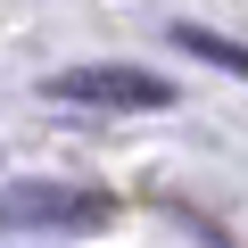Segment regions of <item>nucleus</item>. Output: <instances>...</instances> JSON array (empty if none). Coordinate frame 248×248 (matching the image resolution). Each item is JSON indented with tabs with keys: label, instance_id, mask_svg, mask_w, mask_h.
I'll return each mask as SVG.
<instances>
[{
	"label": "nucleus",
	"instance_id": "obj_1",
	"mask_svg": "<svg viewBox=\"0 0 248 248\" xmlns=\"http://www.w3.org/2000/svg\"><path fill=\"white\" fill-rule=\"evenodd\" d=\"M50 99L141 116V108H166V99H174V83H166V75H141V66H75V75H50Z\"/></svg>",
	"mask_w": 248,
	"mask_h": 248
},
{
	"label": "nucleus",
	"instance_id": "obj_2",
	"mask_svg": "<svg viewBox=\"0 0 248 248\" xmlns=\"http://www.w3.org/2000/svg\"><path fill=\"white\" fill-rule=\"evenodd\" d=\"M182 50H199V58H215V66L248 75V50H240V42H223V33H207V25H182Z\"/></svg>",
	"mask_w": 248,
	"mask_h": 248
}]
</instances>
